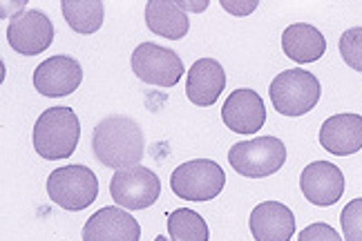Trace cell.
Instances as JSON below:
<instances>
[{"mask_svg":"<svg viewBox=\"0 0 362 241\" xmlns=\"http://www.w3.org/2000/svg\"><path fill=\"white\" fill-rule=\"evenodd\" d=\"M63 16L78 34H96L103 25L105 7L101 0H63Z\"/></svg>","mask_w":362,"mask_h":241,"instance_id":"19","label":"cell"},{"mask_svg":"<svg viewBox=\"0 0 362 241\" xmlns=\"http://www.w3.org/2000/svg\"><path fill=\"white\" fill-rule=\"evenodd\" d=\"M168 237L170 241H208V223L199 212L190 208H177L168 215Z\"/></svg>","mask_w":362,"mask_h":241,"instance_id":"20","label":"cell"},{"mask_svg":"<svg viewBox=\"0 0 362 241\" xmlns=\"http://www.w3.org/2000/svg\"><path fill=\"white\" fill-rule=\"evenodd\" d=\"M110 194L123 210H146L159 199L161 181L150 167H123L110 179Z\"/></svg>","mask_w":362,"mask_h":241,"instance_id":"7","label":"cell"},{"mask_svg":"<svg viewBox=\"0 0 362 241\" xmlns=\"http://www.w3.org/2000/svg\"><path fill=\"white\" fill-rule=\"evenodd\" d=\"M54 40V25L43 11L27 9L16 13L7 25V42L23 56L43 54Z\"/></svg>","mask_w":362,"mask_h":241,"instance_id":"9","label":"cell"},{"mask_svg":"<svg viewBox=\"0 0 362 241\" xmlns=\"http://www.w3.org/2000/svg\"><path fill=\"white\" fill-rule=\"evenodd\" d=\"M146 23L152 34L168 40H181L190 30L186 11L173 0H150L146 5Z\"/></svg>","mask_w":362,"mask_h":241,"instance_id":"18","label":"cell"},{"mask_svg":"<svg viewBox=\"0 0 362 241\" xmlns=\"http://www.w3.org/2000/svg\"><path fill=\"white\" fill-rule=\"evenodd\" d=\"M34 150L47 161L69 159L78 148L81 123L72 107L57 105L40 114L34 123Z\"/></svg>","mask_w":362,"mask_h":241,"instance_id":"2","label":"cell"},{"mask_svg":"<svg viewBox=\"0 0 362 241\" xmlns=\"http://www.w3.org/2000/svg\"><path fill=\"white\" fill-rule=\"evenodd\" d=\"M228 163L235 172L248 179L271 177L286 163V146L277 136L240 141L228 150Z\"/></svg>","mask_w":362,"mask_h":241,"instance_id":"4","label":"cell"},{"mask_svg":"<svg viewBox=\"0 0 362 241\" xmlns=\"http://www.w3.org/2000/svg\"><path fill=\"white\" fill-rule=\"evenodd\" d=\"M257 0H248V3H233V0H221V7H224L233 16H248L257 9Z\"/></svg>","mask_w":362,"mask_h":241,"instance_id":"24","label":"cell"},{"mask_svg":"<svg viewBox=\"0 0 362 241\" xmlns=\"http://www.w3.org/2000/svg\"><path fill=\"white\" fill-rule=\"evenodd\" d=\"M141 225L130 210L107 206L96 210L83 225V241H139Z\"/></svg>","mask_w":362,"mask_h":241,"instance_id":"13","label":"cell"},{"mask_svg":"<svg viewBox=\"0 0 362 241\" xmlns=\"http://www.w3.org/2000/svg\"><path fill=\"white\" fill-rule=\"evenodd\" d=\"M226 186V172L221 170L219 163L211 159H192L181 163L173 177L170 188L186 201H211L217 199Z\"/></svg>","mask_w":362,"mask_h":241,"instance_id":"6","label":"cell"},{"mask_svg":"<svg viewBox=\"0 0 362 241\" xmlns=\"http://www.w3.org/2000/svg\"><path fill=\"white\" fill-rule=\"evenodd\" d=\"M226 88V72L215 59H199L186 74V96L199 107H211L219 101Z\"/></svg>","mask_w":362,"mask_h":241,"instance_id":"15","label":"cell"},{"mask_svg":"<svg viewBox=\"0 0 362 241\" xmlns=\"http://www.w3.org/2000/svg\"><path fill=\"white\" fill-rule=\"evenodd\" d=\"M282 49L286 59L293 63H315L327 52V38L309 23H293L282 32Z\"/></svg>","mask_w":362,"mask_h":241,"instance_id":"17","label":"cell"},{"mask_svg":"<svg viewBox=\"0 0 362 241\" xmlns=\"http://www.w3.org/2000/svg\"><path fill=\"white\" fill-rule=\"evenodd\" d=\"M221 121L235 134H257L267 123V107L255 90H235L221 105Z\"/></svg>","mask_w":362,"mask_h":241,"instance_id":"12","label":"cell"},{"mask_svg":"<svg viewBox=\"0 0 362 241\" xmlns=\"http://www.w3.org/2000/svg\"><path fill=\"white\" fill-rule=\"evenodd\" d=\"M298 241H342V237L329 223H311L300 233Z\"/></svg>","mask_w":362,"mask_h":241,"instance_id":"23","label":"cell"},{"mask_svg":"<svg viewBox=\"0 0 362 241\" xmlns=\"http://www.w3.org/2000/svg\"><path fill=\"white\" fill-rule=\"evenodd\" d=\"M340 225L344 241H362V196L351 199L340 212Z\"/></svg>","mask_w":362,"mask_h":241,"instance_id":"22","label":"cell"},{"mask_svg":"<svg viewBox=\"0 0 362 241\" xmlns=\"http://www.w3.org/2000/svg\"><path fill=\"white\" fill-rule=\"evenodd\" d=\"M132 72L139 81H144L155 88H173L184 76V63L179 56L168 49L155 45V42H141L132 52Z\"/></svg>","mask_w":362,"mask_h":241,"instance_id":"8","label":"cell"},{"mask_svg":"<svg viewBox=\"0 0 362 241\" xmlns=\"http://www.w3.org/2000/svg\"><path fill=\"white\" fill-rule=\"evenodd\" d=\"M344 175L338 165L329 161H313L300 175V188L304 199L317 208L336 206L344 194Z\"/></svg>","mask_w":362,"mask_h":241,"instance_id":"10","label":"cell"},{"mask_svg":"<svg viewBox=\"0 0 362 241\" xmlns=\"http://www.w3.org/2000/svg\"><path fill=\"white\" fill-rule=\"evenodd\" d=\"M47 196L63 210H86L99 196V179L88 165H63L47 177Z\"/></svg>","mask_w":362,"mask_h":241,"instance_id":"5","label":"cell"},{"mask_svg":"<svg viewBox=\"0 0 362 241\" xmlns=\"http://www.w3.org/2000/svg\"><path fill=\"white\" fill-rule=\"evenodd\" d=\"M248 228L255 241H291L296 233L293 210L280 201H264L250 212Z\"/></svg>","mask_w":362,"mask_h":241,"instance_id":"14","label":"cell"},{"mask_svg":"<svg viewBox=\"0 0 362 241\" xmlns=\"http://www.w3.org/2000/svg\"><path fill=\"white\" fill-rule=\"evenodd\" d=\"M83 83V67L72 56H52L34 69V88L47 98L69 96Z\"/></svg>","mask_w":362,"mask_h":241,"instance_id":"11","label":"cell"},{"mask_svg":"<svg viewBox=\"0 0 362 241\" xmlns=\"http://www.w3.org/2000/svg\"><path fill=\"white\" fill-rule=\"evenodd\" d=\"M155 241H168V237H163V235H159V237H155Z\"/></svg>","mask_w":362,"mask_h":241,"instance_id":"26","label":"cell"},{"mask_svg":"<svg viewBox=\"0 0 362 241\" xmlns=\"http://www.w3.org/2000/svg\"><path fill=\"white\" fill-rule=\"evenodd\" d=\"M92 150L101 165L123 170L139 165L146 154L141 125L130 117H105L94 125Z\"/></svg>","mask_w":362,"mask_h":241,"instance_id":"1","label":"cell"},{"mask_svg":"<svg viewBox=\"0 0 362 241\" xmlns=\"http://www.w3.org/2000/svg\"><path fill=\"white\" fill-rule=\"evenodd\" d=\"M179 9H190V11H204L208 7V0H199V3H186V0H181V3H177Z\"/></svg>","mask_w":362,"mask_h":241,"instance_id":"25","label":"cell"},{"mask_svg":"<svg viewBox=\"0 0 362 241\" xmlns=\"http://www.w3.org/2000/svg\"><path fill=\"white\" fill-rule=\"evenodd\" d=\"M320 81L302 67L284 69L269 85V96L277 114L296 119L304 117L320 101Z\"/></svg>","mask_w":362,"mask_h":241,"instance_id":"3","label":"cell"},{"mask_svg":"<svg viewBox=\"0 0 362 241\" xmlns=\"http://www.w3.org/2000/svg\"><path fill=\"white\" fill-rule=\"evenodd\" d=\"M340 56L351 69L362 74V27H351L340 36Z\"/></svg>","mask_w":362,"mask_h":241,"instance_id":"21","label":"cell"},{"mask_svg":"<svg viewBox=\"0 0 362 241\" xmlns=\"http://www.w3.org/2000/svg\"><path fill=\"white\" fill-rule=\"evenodd\" d=\"M320 146L333 157H351L362 150V117L336 114L320 127Z\"/></svg>","mask_w":362,"mask_h":241,"instance_id":"16","label":"cell"}]
</instances>
